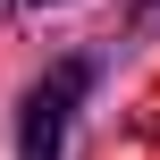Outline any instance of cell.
Segmentation results:
<instances>
[{
  "label": "cell",
  "instance_id": "obj_2",
  "mask_svg": "<svg viewBox=\"0 0 160 160\" xmlns=\"http://www.w3.org/2000/svg\"><path fill=\"white\" fill-rule=\"evenodd\" d=\"M17 8H51V0H17Z\"/></svg>",
  "mask_w": 160,
  "mask_h": 160
},
{
  "label": "cell",
  "instance_id": "obj_1",
  "mask_svg": "<svg viewBox=\"0 0 160 160\" xmlns=\"http://www.w3.org/2000/svg\"><path fill=\"white\" fill-rule=\"evenodd\" d=\"M84 93H93V59H59L25 93V110H17V160H59L68 152V127H76V101Z\"/></svg>",
  "mask_w": 160,
  "mask_h": 160
}]
</instances>
